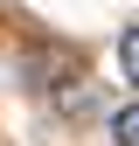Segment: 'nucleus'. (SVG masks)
Returning a JSON list of instances; mask_svg holds the SVG:
<instances>
[{
  "label": "nucleus",
  "instance_id": "nucleus-1",
  "mask_svg": "<svg viewBox=\"0 0 139 146\" xmlns=\"http://www.w3.org/2000/svg\"><path fill=\"white\" fill-rule=\"evenodd\" d=\"M111 146H139V98L111 111Z\"/></svg>",
  "mask_w": 139,
  "mask_h": 146
},
{
  "label": "nucleus",
  "instance_id": "nucleus-2",
  "mask_svg": "<svg viewBox=\"0 0 139 146\" xmlns=\"http://www.w3.org/2000/svg\"><path fill=\"white\" fill-rule=\"evenodd\" d=\"M118 70H125V84H139V21L118 35Z\"/></svg>",
  "mask_w": 139,
  "mask_h": 146
}]
</instances>
